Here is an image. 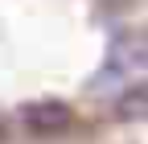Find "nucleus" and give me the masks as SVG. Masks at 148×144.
<instances>
[{
    "label": "nucleus",
    "instance_id": "obj_1",
    "mask_svg": "<svg viewBox=\"0 0 148 144\" xmlns=\"http://www.w3.org/2000/svg\"><path fill=\"white\" fill-rule=\"evenodd\" d=\"M0 144H140V128H115V132H58V136H0Z\"/></svg>",
    "mask_w": 148,
    "mask_h": 144
}]
</instances>
